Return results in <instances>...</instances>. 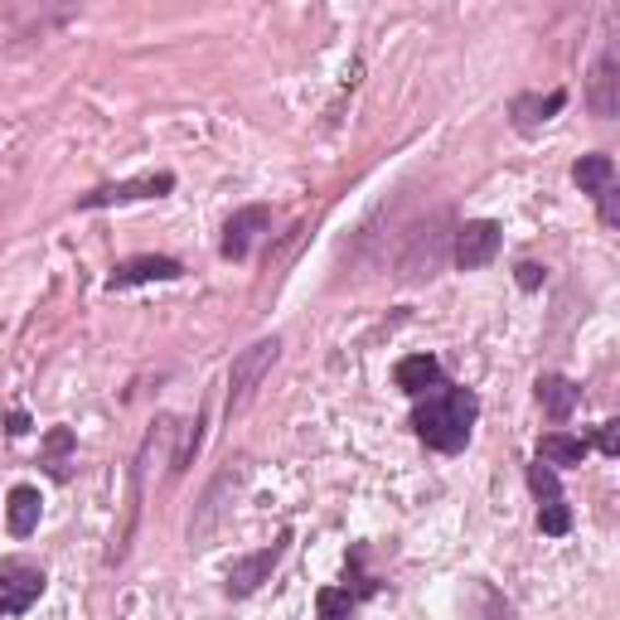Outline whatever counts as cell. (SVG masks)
Masks as SVG:
<instances>
[{
    "label": "cell",
    "instance_id": "cell-5",
    "mask_svg": "<svg viewBox=\"0 0 620 620\" xmlns=\"http://www.w3.org/2000/svg\"><path fill=\"white\" fill-rule=\"evenodd\" d=\"M528 484H534V494H538V528L552 538H562L572 528V510H568V500H562V490H558V476L538 460V466H528Z\"/></svg>",
    "mask_w": 620,
    "mask_h": 620
},
{
    "label": "cell",
    "instance_id": "cell-10",
    "mask_svg": "<svg viewBox=\"0 0 620 620\" xmlns=\"http://www.w3.org/2000/svg\"><path fill=\"white\" fill-rule=\"evenodd\" d=\"M586 107L596 112L601 121H611L620 112V69H616V54H601L592 73V93H586Z\"/></svg>",
    "mask_w": 620,
    "mask_h": 620
},
{
    "label": "cell",
    "instance_id": "cell-7",
    "mask_svg": "<svg viewBox=\"0 0 620 620\" xmlns=\"http://www.w3.org/2000/svg\"><path fill=\"white\" fill-rule=\"evenodd\" d=\"M281 552H286V538H277L272 548L262 552H247V558H238L229 568V596H253L257 586H262L267 577H272V568L281 562Z\"/></svg>",
    "mask_w": 620,
    "mask_h": 620
},
{
    "label": "cell",
    "instance_id": "cell-14",
    "mask_svg": "<svg viewBox=\"0 0 620 620\" xmlns=\"http://www.w3.org/2000/svg\"><path fill=\"white\" fill-rule=\"evenodd\" d=\"M442 243H446V233H436V229H422L412 238V253L402 257V277L408 281H422V277H432L436 267H442Z\"/></svg>",
    "mask_w": 620,
    "mask_h": 620
},
{
    "label": "cell",
    "instance_id": "cell-4",
    "mask_svg": "<svg viewBox=\"0 0 620 620\" xmlns=\"http://www.w3.org/2000/svg\"><path fill=\"white\" fill-rule=\"evenodd\" d=\"M494 253H500V223L470 219V223H460V229H456V243H451V262H456L460 272H480V267H490Z\"/></svg>",
    "mask_w": 620,
    "mask_h": 620
},
{
    "label": "cell",
    "instance_id": "cell-6",
    "mask_svg": "<svg viewBox=\"0 0 620 620\" xmlns=\"http://www.w3.org/2000/svg\"><path fill=\"white\" fill-rule=\"evenodd\" d=\"M165 189H175V175H145V179H127V185L93 189V195L78 199V209H107V204H131V199H161Z\"/></svg>",
    "mask_w": 620,
    "mask_h": 620
},
{
    "label": "cell",
    "instance_id": "cell-18",
    "mask_svg": "<svg viewBox=\"0 0 620 620\" xmlns=\"http://www.w3.org/2000/svg\"><path fill=\"white\" fill-rule=\"evenodd\" d=\"M572 179L582 185V195H606L611 189V179H616V161L611 155H582L577 165H572Z\"/></svg>",
    "mask_w": 620,
    "mask_h": 620
},
{
    "label": "cell",
    "instance_id": "cell-15",
    "mask_svg": "<svg viewBox=\"0 0 620 620\" xmlns=\"http://www.w3.org/2000/svg\"><path fill=\"white\" fill-rule=\"evenodd\" d=\"M562 107H568V93H548V97L518 93L510 112H514V127H518V131H534V127H543L548 117H558Z\"/></svg>",
    "mask_w": 620,
    "mask_h": 620
},
{
    "label": "cell",
    "instance_id": "cell-19",
    "mask_svg": "<svg viewBox=\"0 0 620 620\" xmlns=\"http://www.w3.org/2000/svg\"><path fill=\"white\" fill-rule=\"evenodd\" d=\"M315 606H320V620H349L354 616V592H340V586H325L320 596H315Z\"/></svg>",
    "mask_w": 620,
    "mask_h": 620
},
{
    "label": "cell",
    "instance_id": "cell-13",
    "mask_svg": "<svg viewBox=\"0 0 620 620\" xmlns=\"http://www.w3.org/2000/svg\"><path fill=\"white\" fill-rule=\"evenodd\" d=\"M39 510H44V500H39V490L35 484H15L10 490V500H5V524H10V534L15 538H30L39 528Z\"/></svg>",
    "mask_w": 620,
    "mask_h": 620
},
{
    "label": "cell",
    "instance_id": "cell-12",
    "mask_svg": "<svg viewBox=\"0 0 620 620\" xmlns=\"http://www.w3.org/2000/svg\"><path fill=\"white\" fill-rule=\"evenodd\" d=\"M393 378H398V388L408 393V398H426V388L442 383V364H436L432 354H408V359H398Z\"/></svg>",
    "mask_w": 620,
    "mask_h": 620
},
{
    "label": "cell",
    "instance_id": "cell-1",
    "mask_svg": "<svg viewBox=\"0 0 620 620\" xmlns=\"http://www.w3.org/2000/svg\"><path fill=\"white\" fill-rule=\"evenodd\" d=\"M476 417H480V398H476V393H470V388H442V393H432V398L417 402L412 426H417V436H422L432 451L456 456V451L470 442V426H476Z\"/></svg>",
    "mask_w": 620,
    "mask_h": 620
},
{
    "label": "cell",
    "instance_id": "cell-9",
    "mask_svg": "<svg viewBox=\"0 0 620 620\" xmlns=\"http://www.w3.org/2000/svg\"><path fill=\"white\" fill-rule=\"evenodd\" d=\"M267 223H272V213H267L262 204H247V209H238L229 223H223V247H219V253L229 257V262H243L247 247H253V238L267 229Z\"/></svg>",
    "mask_w": 620,
    "mask_h": 620
},
{
    "label": "cell",
    "instance_id": "cell-21",
    "mask_svg": "<svg viewBox=\"0 0 620 620\" xmlns=\"http://www.w3.org/2000/svg\"><path fill=\"white\" fill-rule=\"evenodd\" d=\"M518 286L538 291V286H543V267H538V262H518Z\"/></svg>",
    "mask_w": 620,
    "mask_h": 620
},
{
    "label": "cell",
    "instance_id": "cell-17",
    "mask_svg": "<svg viewBox=\"0 0 620 620\" xmlns=\"http://www.w3.org/2000/svg\"><path fill=\"white\" fill-rule=\"evenodd\" d=\"M538 460H543L548 470L582 466V460H586V442H582V436H568V432H548L543 442H538Z\"/></svg>",
    "mask_w": 620,
    "mask_h": 620
},
{
    "label": "cell",
    "instance_id": "cell-20",
    "mask_svg": "<svg viewBox=\"0 0 620 620\" xmlns=\"http://www.w3.org/2000/svg\"><path fill=\"white\" fill-rule=\"evenodd\" d=\"M596 446H601L606 456H620V422H601V432H596Z\"/></svg>",
    "mask_w": 620,
    "mask_h": 620
},
{
    "label": "cell",
    "instance_id": "cell-3",
    "mask_svg": "<svg viewBox=\"0 0 620 620\" xmlns=\"http://www.w3.org/2000/svg\"><path fill=\"white\" fill-rule=\"evenodd\" d=\"M44 592V568L30 558L0 562V616H25Z\"/></svg>",
    "mask_w": 620,
    "mask_h": 620
},
{
    "label": "cell",
    "instance_id": "cell-16",
    "mask_svg": "<svg viewBox=\"0 0 620 620\" xmlns=\"http://www.w3.org/2000/svg\"><path fill=\"white\" fill-rule=\"evenodd\" d=\"M238 480V470H223L219 480L209 484V494H204V504H199V518L189 524V543H204V538L219 528V518H223V490Z\"/></svg>",
    "mask_w": 620,
    "mask_h": 620
},
{
    "label": "cell",
    "instance_id": "cell-8",
    "mask_svg": "<svg viewBox=\"0 0 620 620\" xmlns=\"http://www.w3.org/2000/svg\"><path fill=\"white\" fill-rule=\"evenodd\" d=\"M179 272H185V267H179L175 257L145 253V257H127V262L112 267L107 286H112V291H127V286H141V281H171V277H179Z\"/></svg>",
    "mask_w": 620,
    "mask_h": 620
},
{
    "label": "cell",
    "instance_id": "cell-22",
    "mask_svg": "<svg viewBox=\"0 0 620 620\" xmlns=\"http://www.w3.org/2000/svg\"><path fill=\"white\" fill-rule=\"evenodd\" d=\"M10 432H30V417L25 412H10Z\"/></svg>",
    "mask_w": 620,
    "mask_h": 620
},
{
    "label": "cell",
    "instance_id": "cell-2",
    "mask_svg": "<svg viewBox=\"0 0 620 620\" xmlns=\"http://www.w3.org/2000/svg\"><path fill=\"white\" fill-rule=\"evenodd\" d=\"M277 354H281V340H277V335H267V340L247 344L243 354L233 359V369H229V417H233V412H243L247 402H253L257 383L272 374Z\"/></svg>",
    "mask_w": 620,
    "mask_h": 620
},
{
    "label": "cell",
    "instance_id": "cell-11",
    "mask_svg": "<svg viewBox=\"0 0 620 620\" xmlns=\"http://www.w3.org/2000/svg\"><path fill=\"white\" fill-rule=\"evenodd\" d=\"M534 388H538V402H543V412L552 417V422H568V417L577 412V402H582V388L572 378H562V374H543Z\"/></svg>",
    "mask_w": 620,
    "mask_h": 620
}]
</instances>
